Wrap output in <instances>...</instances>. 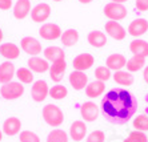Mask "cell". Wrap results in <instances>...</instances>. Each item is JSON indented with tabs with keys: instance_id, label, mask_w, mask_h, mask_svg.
I'll return each instance as SVG.
<instances>
[{
	"instance_id": "cell-10",
	"label": "cell",
	"mask_w": 148,
	"mask_h": 142,
	"mask_svg": "<svg viewBox=\"0 0 148 142\" xmlns=\"http://www.w3.org/2000/svg\"><path fill=\"white\" fill-rule=\"evenodd\" d=\"M52 8L47 3H39L36 4L31 11V19L35 23H45L51 16Z\"/></svg>"
},
{
	"instance_id": "cell-15",
	"label": "cell",
	"mask_w": 148,
	"mask_h": 142,
	"mask_svg": "<svg viewBox=\"0 0 148 142\" xmlns=\"http://www.w3.org/2000/svg\"><path fill=\"white\" fill-rule=\"evenodd\" d=\"M69 137L75 142H82L87 138V124L84 121H73L69 126Z\"/></svg>"
},
{
	"instance_id": "cell-37",
	"label": "cell",
	"mask_w": 148,
	"mask_h": 142,
	"mask_svg": "<svg viewBox=\"0 0 148 142\" xmlns=\"http://www.w3.org/2000/svg\"><path fill=\"white\" fill-rule=\"evenodd\" d=\"M135 8L140 12H147L148 11V0H136L135 1Z\"/></svg>"
},
{
	"instance_id": "cell-3",
	"label": "cell",
	"mask_w": 148,
	"mask_h": 142,
	"mask_svg": "<svg viewBox=\"0 0 148 142\" xmlns=\"http://www.w3.org/2000/svg\"><path fill=\"white\" fill-rule=\"evenodd\" d=\"M24 94V85L19 81H11L8 84H3L0 88V96L3 100L15 101Z\"/></svg>"
},
{
	"instance_id": "cell-27",
	"label": "cell",
	"mask_w": 148,
	"mask_h": 142,
	"mask_svg": "<svg viewBox=\"0 0 148 142\" xmlns=\"http://www.w3.org/2000/svg\"><path fill=\"white\" fill-rule=\"evenodd\" d=\"M60 40H62L63 47L71 48V47H73L76 43L79 41V32L76 31V29H73V28H68V29H66L62 33Z\"/></svg>"
},
{
	"instance_id": "cell-13",
	"label": "cell",
	"mask_w": 148,
	"mask_h": 142,
	"mask_svg": "<svg viewBox=\"0 0 148 142\" xmlns=\"http://www.w3.org/2000/svg\"><path fill=\"white\" fill-rule=\"evenodd\" d=\"M66 70H67V61L66 59L64 60H58V61H53L51 62L49 65V77L53 82L59 84L60 81L63 80V77L66 74Z\"/></svg>"
},
{
	"instance_id": "cell-17",
	"label": "cell",
	"mask_w": 148,
	"mask_h": 142,
	"mask_svg": "<svg viewBox=\"0 0 148 142\" xmlns=\"http://www.w3.org/2000/svg\"><path fill=\"white\" fill-rule=\"evenodd\" d=\"M31 0H17L12 7V14L16 20H23L31 14Z\"/></svg>"
},
{
	"instance_id": "cell-38",
	"label": "cell",
	"mask_w": 148,
	"mask_h": 142,
	"mask_svg": "<svg viewBox=\"0 0 148 142\" xmlns=\"http://www.w3.org/2000/svg\"><path fill=\"white\" fill-rule=\"evenodd\" d=\"M14 7L12 0H0V9L1 11H8Z\"/></svg>"
},
{
	"instance_id": "cell-28",
	"label": "cell",
	"mask_w": 148,
	"mask_h": 142,
	"mask_svg": "<svg viewBox=\"0 0 148 142\" xmlns=\"http://www.w3.org/2000/svg\"><path fill=\"white\" fill-rule=\"evenodd\" d=\"M145 66V59L144 57H139V56H132L130 60H127V68L128 72L135 73V72H139V70L144 69Z\"/></svg>"
},
{
	"instance_id": "cell-29",
	"label": "cell",
	"mask_w": 148,
	"mask_h": 142,
	"mask_svg": "<svg viewBox=\"0 0 148 142\" xmlns=\"http://www.w3.org/2000/svg\"><path fill=\"white\" fill-rule=\"evenodd\" d=\"M68 134L63 129L55 128L52 132L48 133L45 142H68Z\"/></svg>"
},
{
	"instance_id": "cell-1",
	"label": "cell",
	"mask_w": 148,
	"mask_h": 142,
	"mask_svg": "<svg viewBox=\"0 0 148 142\" xmlns=\"http://www.w3.org/2000/svg\"><path fill=\"white\" fill-rule=\"evenodd\" d=\"M101 108L104 116L110 120L127 121L135 114L138 104L127 89H112L106 93L101 101Z\"/></svg>"
},
{
	"instance_id": "cell-31",
	"label": "cell",
	"mask_w": 148,
	"mask_h": 142,
	"mask_svg": "<svg viewBox=\"0 0 148 142\" xmlns=\"http://www.w3.org/2000/svg\"><path fill=\"white\" fill-rule=\"evenodd\" d=\"M49 96H51L52 100L60 101L68 96V89L62 84H56L52 88H49Z\"/></svg>"
},
{
	"instance_id": "cell-30",
	"label": "cell",
	"mask_w": 148,
	"mask_h": 142,
	"mask_svg": "<svg viewBox=\"0 0 148 142\" xmlns=\"http://www.w3.org/2000/svg\"><path fill=\"white\" fill-rule=\"evenodd\" d=\"M16 78L19 80V82H21L23 85L25 84H34V72L29 68H19L16 70Z\"/></svg>"
},
{
	"instance_id": "cell-18",
	"label": "cell",
	"mask_w": 148,
	"mask_h": 142,
	"mask_svg": "<svg viewBox=\"0 0 148 142\" xmlns=\"http://www.w3.org/2000/svg\"><path fill=\"white\" fill-rule=\"evenodd\" d=\"M28 68L34 73H45L49 70V62L44 57H39V56H31L27 61Z\"/></svg>"
},
{
	"instance_id": "cell-12",
	"label": "cell",
	"mask_w": 148,
	"mask_h": 142,
	"mask_svg": "<svg viewBox=\"0 0 148 142\" xmlns=\"http://www.w3.org/2000/svg\"><path fill=\"white\" fill-rule=\"evenodd\" d=\"M128 35L132 36L135 39H139L140 36L145 35L148 32V20L147 19H143V18H138L132 20L128 25Z\"/></svg>"
},
{
	"instance_id": "cell-23",
	"label": "cell",
	"mask_w": 148,
	"mask_h": 142,
	"mask_svg": "<svg viewBox=\"0 0 148 142\" xmlns=\"http://www.w3.org/2000/svg\"><path fill=\"white\" fill-rule=\"evenodd\" d=\"M86 96L88 98H97L106 92V82L99 80H93L88 82L86 89Z\"/></svg>"
},
{
	"instance_id": "cell-11",
	"label": "cell",
	"mask_w": 148,
	"mask_h": 142,
	"mask_svg": "<svg viewBox=\"0 0 148 142\" xmlns=\"http://www.w3.org/2000/svg\"><path fill=\"white\" fill-rule=\"evenodd\" d=\"M93 64H95V57L91 53H80L72 60L73 70H80V72L91 69Z\"/></svg>"
},
{
	"instance_id": "cell-34",
	"label": "cell",
	"mask_w": 148,
	"mask_h": 142,
	"mask_svg": "<svg viewBox=\"0 0 148 142\" xmlns=\"http://www.w3.org/2000/svg\"><path fill=\"white\" fill-rule=\"evenodd\" d=\"M123 142H148V135L144 132H131Z\"/></svg>"
},
{
	"instance_id": "cell-41",
	"label": "cell",
	"mask_w": 148,
	"mask_h": 142,
	"mask_svg": "<svg viewBox=\"0 0 148 142\" xmlns=\"http://www.w3.org/2000/svg\"><path fill=\"white\" fill-rule=\"evenodd\" d=\"M111 1H114V3H120V4H124L125 1H128V0H111Z\"/></svg>"
},
{
	"instance_id": "cell-35",
	"label": "cell",
	"mask_w": 148,
	"mask_h": 142,
	"mask_svg": "<svg viewBox=\"0 0 148 142\" xmlns=\"http://www.w3.org/2000/svg\"><path fill=\"white\" fill-rule=\"evenodd\" d=\"M19 141L20 142H40V137L36 133L31 130H23L19 134Z\"/></svg>"
},
{
	"instance_id": "cell-20",
	"label": "cell",
	"mask_w": 148,
	"mask_h": 142,
	"mask_svg": "<svg viewBox=\"0 0 148 142\" xmlns=\"http://www.w3.org/2000/svg\"><path fill=\"white\" fill-rule=\"evenodd\" d=\"M16 76V69L15 65L11 61H4L0 64V82L3 84H8L12 81V78Z\"/></svg>"
},
{
	"instance_id": "cell-42",
	"label": "cell",
	"mask_w": 148,
	"mask_h": 142,
	"mask_svg": "<svg viewBox=\"0 0 148 142\" xmlns=\"http://www.w3.org/2000/svg\"><path fill=\"white\" fill-rule=\"evenodd\" d=\"M3 37H4V35H3V29L0 28V44H1V41H3Z\"/></svg>"
},
{
	"instance_id": "cell-14",
	"label": "cell",
	"mask_w": 148,
	"mask_h": 142,
	"mask_svg": "<svg viewBox=\"0 0 148 142\" xmlns=\"http://www.w3.org/2000/svg\"><path fill=\"white\" fill-rule=\"evenodd\" d=\"M68 81L69 85L73 89L80 92V90L86 89L87 85H88V76L84 72H80V70H72L68 76Z\"/></svg>"
},
{
	"instance_id": "cell-25",
	"label": "cell",
	"mask_w": 148,
	"mask_h": 142,
	"mask_svg": "<svg viewBox=\"0 0 148 142\" xmlns=\"http://www.w3.org/2000/svg\"><path fill=\"white\" fill-rule=\"evenodd\" d=\"M107 36H106V33L101 31H99V29H96V31H91L90 33H88V36H87V41H88V44L91 45V47H93V48H103L104 45L107 44Z\"/></svg>"
},
{
	"instance_id": "cell-8",
	"label": "cell",
	"mask_w": 148,
	"mask_h": 142,
	"mask_svg": "<svg viewBox=\"0 0 148 142\" xmlns=\"http://www.w3.org/2000/svg\"><path fill=\"white\" fill-rule=\"evenodd\" d=\"M104 28H106V33H107L110 37L114 39V40H116V41H121V40H124L125 36H127L125 28H124L119 21H114V20L106 21Z\"/></svg>"
},
{
	"instance_id": "cell-16",
	"label": "cell",
	"mask_w": 148,
	"mask_h": 142,
	"mask_svg": "<svg viewBox=\"0 0 148 142\" xmlns=\"http://www.w3.org/2000/svg\"><path fill=\"white\" fill-rule=\"evenodd\" d=\"M21 121L17 117H8L5 121L3 122V134L8 135V137H14V135L20 134L21 132Z\"/></svg>"
},
{
	"instance_id": "cell-6",
	"label": "cell",
	"mask_w": 148,
	"mask_h": 142,
	"mask_svg": "<svg viewBox=\"0 0 148 142\" xmlns=\"http://www.w3.org/2000/svg\"><path fill=\"white\" fill-rule=\"evenodd\" d=\"M80 114L84 122H95L99 118L100 109L93 101H86L80 106Z\"/></svg>"
},
{
	"instance_id": "cell-19",
	"label": "cell",
	"mask_w": 148,
	"mask_h": 142,
	"mask_svg": "<svg viewBox=\"0 0 148 142\" xmlns=\"http://www.w3.org/2000/svg\"><path fill=\"white\" fill-rule=\"evenodd\" d=\"M125 65H127V59L121 53H112L106 60V66L110 68L111 70H115V72L121 70L123 68H125Z\"/></svg>"
},
{
	"instance_id": "cell-26",
	"label": "cell",
	"mask_w": 148,
	"mask_h": 142,
	"mask_svg": "<svg viewBox=\"0 0 148 142\" xmlns=\"http://www.w3.org/2000/svg\"><path fill=\"white\" fill-rule=\"evenodd\" d=\"M112 78L114 81L117 84V85H120V87H131L132 84L135 82V78L132 76L131 72H128V70H116V72L112 74Z\"/></svg>"
},
{
	"instance_id": "cell-4",
	"label": "cell",
	"mask_w": 148,
	"mask_h": 142,
	"mask_svg": "<svg viewBox=\"0 0 148 142\" xmlns=\"http://www.w3.org/2000/svg\"><path fill=\"white\" fill-rule=\"evenodd\" d=\"M103 12L108 20H114V21L123 20V19L127 18L128 15V9L124 4L114 3V1H110V3L106 4Z\"/></svg>"
},
{
	"instance_id": "cell-36",
	"label": "cell",
	"mask_w": 148,
	"mask_h": 142,
	"mask_svg": "<svg viewBox=\"0 0 148 142\" xmlns=\"http://www.w3.org/2000/svg\"><path fill=\"white\" fill-rule=\"evenodd\" d=\"M86 142H106V133L103 130H93L87 135Z\"/></svg>"
},
{
	"instance_id": "cell-33",
	"label": "cell",
	"mask_w": 148,
	"mask_h": 142,
	"mask_svg": "<svg viewBox=\"0 0 148 142\" xmlns=\"http://www.w3.org/2000/svg\"><path fill=\"white\" fill-rule=\"evenodd\" d=\"M112 77V73H111V69L107 68L106 65H100L95 69V78L99 81H103V82H107Z\"/></svg>"
},
{
	"instance_id": "cell-7",
	"label": "cell",
	"mask_w": 148,
	"mask_h": 142,
	"mask_svg": "<svg viewBox=\"0 0 148 142\" xmlns=\"http://www.w3.org/2000/svg\"><path fill=\"white\" fill-rule=\"evenodd\" d=\"M62 28L55 23H44L39 28V35L41 39H44L47 41H53L62 37Z\"/></svg>"
},
{
	"instance_id": "cell-2",
	"label": "cell",
	"mask_w": 148,
	"mask_h": 142,
	"mask_svg": "<svg viewBox=\"0 0 148 142\" xmlns=\"http://www.w3.org/2000/svg\"><path fill=\"white\" fill-rule=\"evenodd\" d=\"M41 117L43 121L52 128H59L64 122V113L58 105L47 104L41 109Z\"/></svg>"
},
{
	"instance_id": "cell-32",
	"label": "cell",
	"mask_w": 148,
	"mask_h": 142,
	"mask_svg": "<svg viewBox=\"0 0 148 142\" xmlns=\"http://www.w3.org/2000/svg\"><path fill=\"white\" fill-rule=\"evenodd\" d=\"M132 126L138 132H148V116L147 114H138L132 120Z\"/></svg>"
},
{
	"instance_id": "cell-44",
	"label": "cell",
	"mask_w": 148,
	"mask_h": 142,
	"mask_svg": "<svg viewBox=\"0 0 148 142\" xmlns=\"http://www.w3.org/2000/svg\"><path fill=\"white\" fill-rule=\"evenodd\" d=\"M52 1H63V0H52Z\"/></svg>"
},
{
	"instance_id": "cell-21",
	"label": "cell",
	"mask_w": 148,
	"mask_h": 142,
	"mask_svg": "<svg viewBox=\"0 0 148 142\" xmlns=\"http://www.w3.org/2000/svg\"><path fill=\"white\" fill-rule=\"evenodd\" d=\"M0 55L5 60H16L20 56V48L14 43H1L0 44Z\"/></svg>"
},
{
	"instance_id": "cell-24",
	"label": "cell",
	"mask_w": 148,
	"mask_h": 142,
	"mask_svg": "<svg viewBox=\"0 0 148 142\" xmlns=\"http://www.w3.org/2000/svg\"><path fill=\"white\" fill-rule=\"evenodd\" d=\"M43 56L47 61H58V60H64L66 59V52L64 49L56 45H49L47 48L43 49Z\"/></svg>"
},
{
	"instance_id": "cell-39",
	"label": "cell",
	"mask_w": 148,
	"mask_h": 142,
	"mask_svg": "<svg viewBox=\"0 0 148 142\" xmlns=\"http://www.w3.org/2000/svg\"><path fill=\"white\" fill-rule=\"evenodd\" d=\"M143 78H144V82L148 85V65H145L143 69Z\"/></svg>"
},
{
	"instance_id": "cell-43",
	"label": "cell",
	"mask_w": 148,
	"mask_h": 142,
	"mask_svg": "<svg viewBox=\"0 0 148 142\" xmlns=\"http://www.w3.org/2000/svg\"><path fill=\"white\" fill-rule=\"evenodd\" d=\"M1 138H3V130H0V142H1Z\"/></svg>"
},
{
	"instance_id": "cell-5",
	"label": "cell",
	"mask_w": 148,
	"mask_h": 142,
	"mask_svg": "<svg viewBox=\"0 0 148 142\" xmlns=\"http://www.w3.org/2000/svg\"><path fill=\"white\" fill-rule=\"evenodd\" d=\"M20 49L28 56H39L43 51L40 41L32 36H25L20 40Z\"/></svg>"
},
{
	"instance_id": "cell-22",
	"label": "cell",
	"mask_w": 148,
	"mask_h": 142,
	"mask_svg": "<svg viewBox=\"0 0 148 142\" xmlns=\"http://www.w3.org/2000/svg\"><path fill=\"white\" fill-rule=\"evenodd\" d=\"M130 52L132 56H139V57H148V41L143 39H134L130 43Z\"/></svg>"
},
{
	"instance_id": "cell-9",
	"label": "cell",
	"mask_w": 148,
	"mask_h": 142,
	"mask_svg": "<svg viewBox=\"0 0 148 142\" xmlns=\"http://www.w3.org/2000/svg\"><path fill=\"white\" fill-rule=\"evenodd\" d=\"M49 96V87L47 81L38 80L32 84L31 87V97L35 102H43Z\"/></svg>"
},
{
	"instance_id": "cell-40",
	"label": "cell",
	"mask_w": 148,
	"mask_h": 142,
	"mask_svg": "<svg viewBox=\"0 0 148 142\" xmlns=\"http://www.w3.org/2000/svg\"><path fill=\"white\" fill-rule=\"evenodd\" d=\"M77 1L82 4H90V3H92L93 0H77Z\"/></svg>"
}]
</instances>
